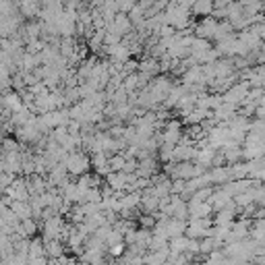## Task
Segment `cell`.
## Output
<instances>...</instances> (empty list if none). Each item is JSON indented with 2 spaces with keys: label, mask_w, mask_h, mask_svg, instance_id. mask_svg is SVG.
<instances>
[{
  "label": "cell",
  "mask_w": 265,
  "mask_h": 265,
  "mask_svg": "<svg viewBox=\"0 0 265 265\" xmlns=\"http://www.w3.org/2000/svg\"><path fill=\"white\" fill-rule=\"evenodd\" d=\"M87 166H89L87 157L81 155V153H73V155L67 157V168H69L73 174H81V172H85Z\"/></svg>",
  "instance_id": "obj_1"
},
{
  "label": "cell",
  "mask_w": 265,
  "mask_h": 265,
  "mask_svg": "<svg viewBox=\"0 0 265 265\" xmlns=\"http://www.w3.org/2000/svg\"><path fill=\"white\" fill-rule=\"evenodd\" d=\"M214 0H197L195 7H193V13L195 15H209L211 11H214Z\"/></svg>",
  "instance_id": "obj_2"
}]
</instances>
